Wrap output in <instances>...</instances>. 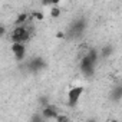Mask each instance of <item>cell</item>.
Wrapping results in <instances>:
<instances>
[{
  "label": "cell",
  "instance_id": "obj_1",
  "mask_svg": "<svg viewBox=\"0 0 122 122\" xmlns=\"http://www.w3.org/2000/svg\"><path fill=\"white\" fill-rule=\"evenodd\" d=\"M33 36V30L27 26V25H23V26H16L12 32H10V40L13 43H20V45H25L27 43Z\"/></svg>",
  "mask_w": 122,
  "mask_h": 122
},
{
  "label": "cell",
  "instance_id": "obj_2",
  "mask_svg": "<svg viewBox=\"0 0 122 122\" xmlns=\"http://www.w3.org/2000/svg\"><path fill=\"white\" fill-rule=\"evenodd\" d=\"M95 62H96V52L91 50L85 57H82V62H81V69L83 72V75L91 76L93 73V68H95Z\"/></svg>",
  "mask_w": 122,
  "mask_h": 122
},
{
  "label": "cell",
  "instance_id": "obj_3",
  "mask_svg": "<svg viewBox=\"0 0 122 122\" xmlns=\"http://www.w3.org/2000/svg\"><path fill=\"white\" fill-rule=\"evenodd\" d=\"M82 93H83V88H82V86H75V88H72V89L68 92V103H69V106H76V103H78V101L81 99Z\"/></svg>",
  "mask_w": 122,
  "mask_h": 122
},
{
  "label": "cell",
  "instance_id": "obj_4",
  "mask_svg": "<svg viewBox=\"0 0 122 122\" xmlns=\"http://www.w3.org/2000/svg\"><path fill=\"white\" fill-rule=\"evenodd\" d=\"M12 52H13V55L17 60H22L26 56V46L20 45V43H13L12 45Z\"/></svg>",
  "mask_w": 122,
  "mask_h": 122
},
{
  "label": "cell",
  "instance_id": "obj_5",
  "mask_svg": "<svg viewBox=\"0 0 122 122\" xmlns=\"http://www.w3.org/2000/svg\"><path fill=\"white\" fill-rule=\"evenodd\" d=\"M57 112H56V109L53 108V106H46L45 109H43V118H46V119H50V118H56L57 119Z\"/></svg>",
  "mask_w": 122,
  "mask_h": 122
},
{
  "label": "cell",
  "instance_id": "obj_6",
  "mask_svg": "<svg viewBox=\"0 0 122 122\" xmlns=\"http://www.w3.org/2000/svg\"><path fill=\"white\" fill-rule=\"evenodd\" d=\"M33 122H43V118H42V116H37V115H35V118H33Z\"/></svg>",
  "mask_w": 122,
  "mask_h": 122
},
{
  "label": "cell",
  "instance_id": "obj_7",
  "mask_svg": "<svg viewBox=\"0 0 122 122\" xmlns=\"http://www.w3.org/2000/svg\"><path fill=\"white\" fill-rule=\"evenodd\" d=\"M52 16H59V9H53L52 10Z\"/></svg>",
  "mask_w": 122,
  "mask_h": 122
},
{
  "label": "cell",
  "instance_id": "obj_8",
  "mask_svg": "<svg viewBox=\"0 0 122 122\" xmlns=\"http://www.w3.org/2000/svg\"><path fill=\"white\" fill-rule=\"evenodd\" d=\"M88 122H95V121H93V119H92V121H88Z\"/></svg>",
  "mask_w": 122,
  "mask_h": 122
}]
</instances>
